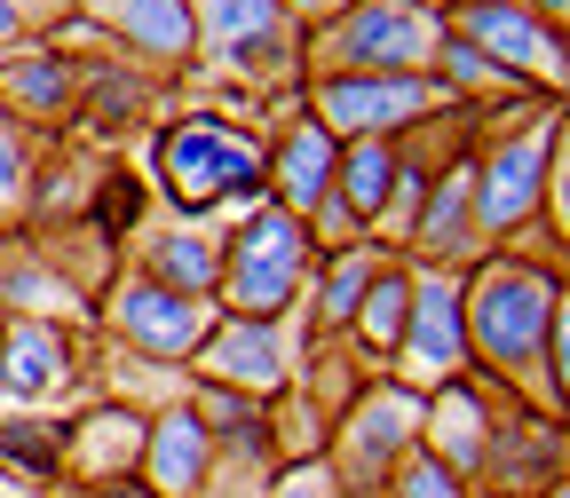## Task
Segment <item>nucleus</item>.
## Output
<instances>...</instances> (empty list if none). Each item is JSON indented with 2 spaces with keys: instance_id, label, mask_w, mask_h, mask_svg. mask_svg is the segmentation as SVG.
<instances>
[{
  "instance_id": "nucleus-1",
  "label": "nucleus",
  "mask_w": 570,
  "mask_h": 498,
  "mask_svg": "<svg viewBox=\"0 0 570 498\" xmlns=\"http://www.w3.org/2000/svg\"><path fill=\"white\" fill-rule=\"evenodd\" d=\"M547 277L539 269H523V261H499V269H483L475 277V293H468V332H475V348L491 356L499 372H531L539 365V348H547Z\"/></svg>"
},
{
  "instance_id": "nucleus-2",
  "label": "nucleus",
  "mask_w": 570,
  "mask_h": 498,
  "mask_svg": "<svg viewBox=\"0 0 570 498\" xmlns=\"http://www.w3.org/2000/svg\"><path fill=\"white\" fill-rule=\"evenodd\" d=\"M302 261H309V238H302V222L294 213H262V222H246L238 230V246H230V301L262 325L285 293L302 285Z\"/></svg>"
},
{
  "instance_id": "nucleus-3",
  "label": "nucleus",
  "mask_w": 570,
  "mask_h": 498,
  "mask_svg": "<svg viewBox=\"0 0 570 498\" xmlns=\"http://www.w3.org/2000/svg\"><path fill=\"white\" fill-rule=\"evenodd\" d=\"M167 175H175V198L206 206V198H223V190H254L262 182V159L246 151L238 135H223L214 119H198V127H183L167 142Z\"/></svg>"
},
{
  "instance_id": "nucleus-4",
  "label": "nucleus",
  "mask_w": 570,
  "mask_h": 498,
  "mask_svg": "<svg viewBox=\"0 0 570 498\" xmlns=\"http://www.w3.org/2000/svg\"><path fill=\"white\" fill-rule=\"evenodd\" d=\"M333 48L348 63H381V71H412L428 48H436V24H428L412 0H365L356 17H341Z\"/></svg>"
},
{
  "instance_id": "nucleus-5",
  "label": "nucleus",
  "mask_w": 570,
  "mask_h": 498,
  "mask_svg": "<svg viewBox=\"0 0 570 498\" xmlns=\"http://www.w3.org/2000/svg\"><path fill=\"white\" fill-rule=\"evenodd\" d=\"M539 175H547V127L539 135H508L491 151V167H475V213L491 230L523 222V213L539 206Z\"/></svg>"
},
{
  "instance_id": "nucleus-6",
  "label": "nucleus",
  "mask_w": 570,
  "mask_h": 498,
  "mask_svg": "<svg viewBox=\"0 0 570 498\" xmlns=\"http://www.w3.org/2000/svg\"><path fill=\"white\" fill-rule=\"evenodd\" d=\"M317 111L365 142V135H389V127L420 119V111H428V88L412 80V71H389V80H333V88L317 96Z\"/></svg>"
},
{
  "instance_id": "nucleus-7",
  "label": "nucleus",
  "mask_w": 570,
  "mask_h": 498,
  "mask_svg": "<svg viewBox=\"0 0 570 498\" xmlns=\"http://www.w3.org/2000/svg\"><path fill=\"white\" fill-rule=\"evenodd\" d=\"M80 103V71H71L56 48H32V56H0V111L17 127L32 119H63Z\"/></svg>"
},
{
  "instance_id": "nucleus-8",
  "label": "nucleus",
  "mask_w": 570,
  "mask_h": 498,
  "mask_svg": "<svg viewBox=\"0 0 570 498\" xmlns=\"http://www.w3.org/2000/svg\"><path fill=\"white\" fill-rule=\"evenodd\" d=\"M119 332L142 356H183L206 332V309L190 293H167V285H127V293H119Z\"/></svg>"
},
{
  "instance_id": "nucleus-9",
  "label": "nucleus",
  "mask_w": 570,
  "mask_h": 498,
  "mask_svg": "<svg viewBox=\"0 0 570 498\" xmlns=\"http://www.w3.org/2000/svg\"><path fill=\"white\" fill-rule=\"evenodd\" d=\"M63 332L40 325V317H17V325H0V396H17V404H40L63 388Z\"/></svg>"
},
{
  "instance_id": "nucleus-10",
  "label": "nucleus",
  "mask_w": 570,
  "mask_h": 498,
  "mask_svg": "<svg viewBox=\"0 0 570 498\" xmlns=\"http://www.w3.org/2000/svg\"><path fill=\"white\" fill-rule=\"evenodd\" d=\"M468 40L491 48L499 63H515V71H562V40H554L539 17L508 9V0H483V9H468Z\"/></svg>"
},
{
  "instance_id": "nucleus-11",
  "label": "nucleus",
  "mask_w": 570,
  "mask_h": 498,
  "mask_svg": "<svg viewBox=\"0 0 570 498\" xmlns=\"http://www.w3.org/2000/svg\"><path fill=\"white\" fill-rule=\"evenodd\" d=\"M404 356H412V372H428V380H444V372L460 365V293H452L444 277L412 293V332H404Z\"/></svg>"
},
{
  "instance_id": "nucleus-12",
  "label": "nucleus",
  "mask_w": 570,
  "mask_h": 498,
  "mask_svg": "<svg viewBox=\"0 0 570 498\" xmlns=\"http://www.w3.org/2000/svg\"><path fill=\"white\" fill-rule=\"evenodd\" d=\"M206 24L230 63H262L285 40V0H206Z\"/></svg>"
},
{
  "instance_id": "nucleus-13",
  "label": "nucleus",
  "mask_w": 570,
  "mask_h": 498,
  "mask_svg": "<svg viewBox=\"0 0 570 498\" xmlns=\"http://www.w3.org/2000/svg\"><path fill=\"white\" fill-rule=\"evenodd\" d=\"M206 372L214 380H230V388H277L285 380V356H277V332L269 325H230V332H214L206 348Z\"/></svg>"
},
{
  "instance_id": "nucleus-14",
  "label": "nucleus",
  "mask_w": 570,
  "mask_h": 498,
  "mask_svg": "<svg viewBox=\"0 0 570 498\" xmlns=\"http://www.w3.org/2000/svg\"><path fill=\"white\" fill-rule=\"evenodd\" d=\"M277 190H285V206H317L333 190V142H325V127H294V142L277 151Z\"/></svg>"
},
{
  "instance_id": "nucleus-15",
  "label": "nucleus",
  "mask_w": 570,
  "mask_h": 498,
  "mask_svg": "<svg viewBox=\"0 0 570 498\" xmlns=\"http://www.w3.org/2000/svg\"><path fill=\"white\" fill-rule=\"evenodd\" d=\"M198 459H206V436H198V419H190V411L159 419V436H151V482H159L167 498H183V490L198 482Z\"/></svg>"
},
{
  "instance_id": "nucleus-16",
  "label": "nucleus",
  "mask_w": 570,
  "mask_h": 498,
  "mask_svg": "<svg viewBox=\"0 0 570 498\" xmlns=\"http://www.w3.org/2000/svg\"><path fill=\"white\" fill-rule=\"evenodd\" d=\"M468 222H475V167H452L444 198L420 213V246L428 253H460L468 246Z\"/></svg>"
},
{
  "instance_id": "nucleus-17",
  "label": "nucleus",
  "mask_w": 570,
  "mask_h": 498,
  "mask_svg": "<svg viewBox=\"0 0 570 498\" xmlns=\"http://www.w3.org/2000/svg\"><path fill=\"white\" fill-rule=\"evenodd\" d=\"M396 175H404V167H396V151H389L381 135H365V142L348 151V175H341V206H348V213H373V206L389 198V182H396Z\"/></svg>"
},
{
  "instance_id": "nucleus-18",
  "label": "nucleus",
  "mask_w": 570,
  "mask_h": 498,
  "mask_svg": "<svg viewBox=\"0 0 570 498\" xmlns=\"http://www.w3.org/2000/svg\"><path fill=\"white\" fill-rule=\"evenodd\" d=\"M119 32H127L135 48L183 56V48H190V9H183V0H127V9H119Z\"/></svg>"
},
{
  "instance_id": "nucleus-19",
  "label": "nucleus",
  "mask_w": 570,
  "mask_h": 498,
  "mask_svg": "<svg viewBox=\"0 0 570 498\" xmlns=\"http://www.w3.org/2000/svg\"><path fill=\"white\" fill-rule=\"evenodd\" d=\"M0 467H9L17 482H48V475H56V427L0 419Z\"/></svg>"
},
{
  "instance_id": "nucleus-20",
  "label": "nucleus",
  "mask_w": 570,
  "mask_h": 498,
  "mask_svg": "<svg viewBox=\"0 0 570 498\" xmlns=\"http://www.w3.org/2000/svg\"><path fill=\"white\" fill-rule=\"evenodd\" d=\"M32 159H24V127L9 119V111H0V213H24L32 206Z\"/></svg>"
},
{
  "instance_id": "nucleus-21",
  "label": "nucleus",
  "mask_w": 570,
  "mask_h": 498,
  "mask_svg": "<svg viewBox=\"0 0 570 498\" xmlns=\"http://www.w3.org/2000/svg\"><path fill=\"white\" fill-rule=\"evenodd\" d=\"M412 317V285L404 277H381V285H365V309H356V325H365L373 340H396V325Z\"/></svg>"
},
{
  "instance_id": "nucleus-22",
  "label": "nucleus",
  "mask_w": 570,
  "mask_h": 498,
  "mask_svg": "<svg viewBox=\"0 0 570 498\" xmlns=\"http://www.w3.org/2000/svg\"><path fill=\"white\" fill-rule=\"evenodd\" d=\"M159 269L183 277V285H214V277H223V261H214L198 238H167V246H159Z\"/></svg>"
},
{
  "instance_id": "nucleus-23",
  "label": "nucleus",
  "mask_w": 570,
  "mask_h": 498,
  "mask_svg": "<svg viewBox=\"0 0 570 498\" xmlns=\"http://www.w3.org/2000/svg\"><path fill=\"white\" fill-rule=\"evenodd\" d=\"M365 261H341L333 269V285H325V325H341V317H356V301H365Z\"/></svg>"
},
{
  "instance_id": "nucleus-24",
  "label": "nucleus",
  "mask_w": 570,
  "mask_h": 498,
  "mask_svg": "<svg viewBox=\"0 0 570 498\" xmlns=\"http://www.w3.org/2000/svg\"><path fill=\"white\" fill-rule=\"evenodd\" d=\"M88 103H96L104 119H127V111L142 103V88H135V80H119V71H88Z\"/></svg>"
},
{
  "instance_id": "nucleus-25",
  "label": "nucleus",
  "mask_w": 570,
  "mask_h": 498,
  "mask_svg": "<svg viewBox=\"0 0 570 498\" xmlns=\"http://www.w3.org/2000/svg\"><path fill=\"white\" fill-rule=\"evenodd\" d=\"M444 427H452V459L468 467V459L483 451V411H475L468 396H452V404H444Z\"/></svg>"
},
{
  "instance_id": "nucleus-26",
  "label": "nucleus",
  "mask_w": 570,
  "mask_h": 498,
  "mask_svg": "<svg viewBox=\"0 0 570 498\" xmlns=\"http://www.w3.org/2000/svg\"><path fill=\"white\" fill-rule=\"evenodd\" d=\"M396 490H404V498H452V475H444L436 459H404Z\"/></svg>"
},
{
  "instance_id": "nucleus-27",
  "label": "nucleus",
  "mask_w": 570,
  "mask_h": 498,
  "mask_svg": "<svg viewBox=\"0 0 570 498\" xmlns=\"http://www.w3.org/2000/svg\"><path fill=\"white\" fill-rule=\"evenodd\" d=\"M277 498H341V490H325V475H294V482H277Z\"/></svg>"
},
{
  "instance_id": "nucleus-28",
  "label": "nucleus",
  "mask_w": 570,
  "mask_h": 498,
  "mask_svg": "<svg viewBox=\"0 0 570 498\" xmlns=\"http://www.w3.org/2000/svg\"><path fill=\"white\" fill-rule=\"evenodd\" d=\"M24 32V0H0V48H9Z\"/></svg>"
},
{
  "instance_id": "nucleus-29",
  "label": "nucleus",
  "mask_w": 570,
  "mask_h": 498,
  "mask_svg": "<svg viewBox=\"0 0 570 498\" xmlns=\"http://www.w3.org/2000/svg\"><path fill=\"white\" fill-rule=\"evenodd\" d=\"M554 356H562V388H570V309H562V348Z\"/></svg>"
},
{
  "instance_id": "nucleus-30",
  "label": "nucleus",
  "mask_w": 570,
  "mask_h": 498,
  "mask_svg": "<svg viewBox=\"0 0 570 498\" xmlns=\"http://www.w3.org/2000/svg\"><path fill=\"white\" fill-rule=\"evenodd\" d=\"M0 498H32V490H24V482H17L9 467H0Z\"/></svg>"
},
{
  "instance_id": "nucleus-31",
  "label": "nucleus",
  "mask_w": 570,
  "mask_h": 498,
  "mask_svg": "<svg viewBox=\"0 0 570 498\" xmlns=\"http://www.w3.org/2000/svg\"><path fill=\"white\" fill-rule=\"evenodd\" d=\"M531 9H547V17H570V0H531Z\"/></svg>"
},
{
  "instance_id": "nucleus-32",
  "label": "nucleus",
  "mask_w": 570,
  "mask_h": 498,
  "mask_svg": "<svg viewBox=\"0 0 570 498\" xmlns=\"http://www.w3.org/2000/svg\"><path fill=\"white\" fill-rule=\"evenodd\" d=\"M562 213H570V167H562Z\"/></svg>"
},
{
  "instance_id": "nucleus-33",
  "label": "nucleus",
  "mask_w": 570,
  "mask_h": 498,
  "mask_svg": "<svg viewBox=\"0 0 570 498\" xmlns=\"http://www.w3.org/2000/svg\"><path fill=\"white\" fill-rule=\"evenodd\" d=\"M554 498H570V482H562V490H554Z\"/></svg>"
}]
</instances>
